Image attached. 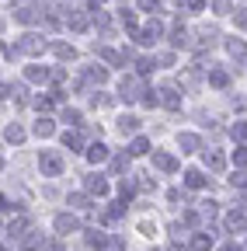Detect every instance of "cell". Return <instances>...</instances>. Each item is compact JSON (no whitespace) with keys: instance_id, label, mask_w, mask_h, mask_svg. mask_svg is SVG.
Returning a JSON list of instances; mask_svg holds the SVG:
<instances>
[{"instance_id":"2","label":"cell","mask_w":247,"mask_h":251,"mask_svg":"<svg viewBox=\"0 0 247 251\" xmlns=\"http://www.w3.org/2000/svg\"><path fill=\"white\" fill-rule=\"evenodd\" d=\"M118 94H122V101H136L139 94H143V84H139V77H136V74L122 77V84H118Z\"/></svg>"},{"instance_id":"18","label":"cell","mask_w":247,"mask_h":251,"mask_svg":"<svg viewBox=\"0 0 247 251\" xmlns=\"http://www.w3.org/2000/svg\"><path fill=\"white\" fill-rule=\"evenodd\" d=\"M226 227H230V230H247L244 213H237V209H233V213H226Z\"/></svg>"},{"instance_id":"42","label":"cell","mask_w":247,"mask_h":251,"mask_svg":"<svg viewBox=\"0 0 247 251\" xmlns=\"http://www.w3.org/2000/svg\"><path fill=\"white\" fill-rule=\"evenodd\" d=\"M212 7H216V14H230V11H233L230 0H212Z\"/></svg>"},{"instance_id":"13","label":"cell","mask_w":247,"mask_h":251,"mask_svg":"<svg viewBox=\"0 0 247 251\" xmlns=\"http://www.w3.org/2000/svg\"><path fill=\"white\" fill-rule=\"evenodd\" d=\"M216 39H220V31H216V28H202L195 46H199V49H212V46H216Z\"/></svg>"},{"instance_id":"15","label":"cell","mask_w":247,"mask_h":251,"mask_svg":"<svg viewBox=\"0 0 247 251\" xmlns=\"http://www.w3.org/2000/svg\"><path fill=\"white\" fill-rule=\"evenodd\" d=\"M184 185H188V188H205L209 178H205L202 171H184Z\"/></svg>"},{"instance_id":"11","label":"cell","mask_w":247,"mask_h":251,"mask_svg":"<svg viewBox=\"0 0 247 251\" xmlns=\"http://www.w3.org/2000/svg\"><path fill=\"white\" fill-rule=\"evenodd\" d=\"M84 185H87V192H94V196H105V192H108V181H105L101 175H87Z\"/></svg>"},{"instance_id":"1","label":"cell","mask_w":247,"mask_h":251,"mask_svg":"<svg viewBox=\"0 0 247 251\" xmlns=\"http://www.w3.org/2000/svg\"><path fill=\"white\" fill-rule=\"evenodd\" d=\"M45 39L42 35H35V31H28V35H21V42H18V52H28V56H39V52H45Z\"/></svg>"},{"instance_id":"23","label":"cell","mask_w":247,"mask_h":251,"mask_svg":"<svg viewBox=\"0 0 247 251\" xmlns=\"http://www.w3.org/2000/svg\"><path fill=\"white\" fill-rule=\"evenodd\" d=\"M118 129H122V133H136V129H139V119H136V115H122V119H118Z\"/></svg>"},{"instance_id":"5","label":"cell","mask_w":247,"mask_h":251,"mask_svg":"<svg viewBox=\"0 0 247 251\" xmlns=\"http://www.w3.org/2000/svg\"><path fill=\"white\" fill-rule=\"evenodd\" d=\"M14 21H21V25H35V21H42V11L32 7V4H21V7L14 11Z\"/></svg>"},{"instance_id":"17","label":"cell","mask_w":247,"mask_h":251,"mask_svg":"<svg viewBox=\"0 0 247 251\" xmlns=\"http://www.w3.org/2000/svg\"><path fill=\"white\" fill-rule=\"evenodd\" d=\"M226 49H230V56H233V59L247 63V46H244L240 39H230V42H226Z\"/></svg>"},{"instance_id":"27","label":"cell","mask_w":247,"mask_h":251,"mask_svg":"<svg viewBox=\"0 0 247 251\" xmlns=\"http://www.w3.org/2000/svg\"><path fill=\"white\" fill-rule=\"evenodd\" d=\"M98 56H101L105 63H112V67H118V63H126V59H122V52H115V49H98Z\"/></svg>"},{"instance_id":"36","label":"cell","mask_w":247,"mask_h":251,"mask_svg":"<svg viewBox=\"0 0 247 251\" xmlns=\"http://www.w3.org/2000/svg\"><path fill=\"white\" fill-rule=\"evenodd\" d=\"M230 136H233V140H247V122H233Z\"/></svg>"},{"instance_id":"44","label":"cell","mask_w":247,"mask_h":251,"mask_svg":"<svg viewBox=\"0 0 247 251\" xmlns=\"http://www.w3.org/2000/svg\"><path fill=\"white\" fill-rule=\"evenodd\" d=\"M136 67H139V74H150V70H153V59H150V56H143Z\"/></svg>"},{"instance_id":"7","label":"cell","mask_w":247,"mask_h":251,"mask_svg":"<svg viewBox=\"0 0 247 251\" xmlns=\"http://www.w3.org/2000/svg\"><path fill=\"white\" fill-rule=\"evenodd\" d=\"M77 227H80V220H77L73 213H59V216H56V230H59V234H73Z\"/></svg>"},{"instance_id":"38","label":"cell","mask_w":247,"mask_h":251,"mask_svg":"<svg viewBox=\"0 0 247 251\" xmlns=\"http://www.w3.org/2000/svg\"><path fill=\"white\" fill-rule=\"evenodd\" d=\"M63 122H70V126H80V112H77V108H67V112H63Z\"/></svg>"},{"instance_id":"24","label":"cell","mask_w":247,"mask_h":251,"mask_svg":"<svg viewBox=\"0 0 247 251\" xmlns=\"http://www.w3.org/2000/svg\"><path fill=\"white\" fill-rule=\"evenodd\" d=\"M171 46H178V49L188 46V31H184L181 25H174V31H171Z\"/></svg>"},{"instance_id":"32","label":"cell","mask_w":247,"mask_h":251,"mask_svg":"<svg viewBox=\"0 0 247 251\" xmlns=\"http://www.w3.org/2000/svg\"><path fill=\"white\" fill-rule=\"evenodd\" d=\"M4 136H7L11 143H21V140H24V129H21V126H7V133H4Z\"/></svg>"},{"instance_id":"26","label":"cell","mask_w":247,"mask_h":251,"mask_svg":"<svg viewBox=\"0 0 247 251\" xmlns=\"http://www.w3.org/2000/svg\"><path fill=\"white\" fill-rule=\"evenodd\" d=\"M52 52H56L59 59H73V56H77V49H73V46H67V42H56V46H52Z\"/></svg>"},{"instance_id":"57","label":"cell","mask_w":247,"mask_h":251,"mask_svg":"<svg viewBox=\"0 0 247 251\" xmlns=\"http://www.w3.org/2000/svg\"><path fill=\"white\" fill-rule=\"evenodd\" d=\"M244 251H247V248H244Z\"/></svg>"},{"instance_id":"48","label":"cell","mask_w":247,"mask_h":251,"mask_svg":"<svg viewBox=\"0 0 247 251\" xmlns=\"http://www.w3.org/2000/svg\"><path fill=\"white\" fill-rule=\"evenodd\" d=\"M237 25H247V7H244V11L237 14Z\"/></svg>"},{"instance_id":"21","label":"cell","mask_w":247,"mask_h":251,"mask_svg":"<svg viewBox=\"0 0 247 251\" xmlns=\"http://www.w3.org/2000/svg\"><path fill=\"white\" fill-rule=\"evenodd\" d=\"M209 84L212 87H226L230 84V74L226 70H209Z\"/></svg>"},{"instance_id":"37","label":"cell","mask_w":247,"mask_h":251,"mask_svg":"<svg viewBox=\"0 0 247 251\" xmlns=\"http://www.w3.org/2000/svg\"><path fill=\"white\" fill-rule=\"evenodd\" d=\"M199 209H202V216H205V220H212L216 213H220V209H216V202H199Z\"/></svg>"},{"instance_id":"6","label":"cell","mask_w":247,"mask_h":251,"mask_svg":"<svg viewBox=\"0 0 247 251\" xmlns=\"http://www.w3.org/2000/svg\"><path fill=\"white\" fill-rule=\"evenodd\" d=\"M160 35H164V25H160V21H150V25L139 31V42H143V46H153Z\"/></svg>"},{"instance_id":"10","label":"cell","mask_w":247,"mask_h":251,"mask_svg":"<svg viewBox=\"0 0 247 251\" xmlns=\"http://www.w3.org/2000/svg\"><path fill=\"white\" fill-rule=\"evenodd\" d=\"M178 147H181V153H195V150L202 147V140H199L195 133H181V136H178Z\"/></svg>"},{"instance_id":"50","label":"cell","mask_w":247,"mask_h":251,"mask_svg":"<svg viewBox=\"0 0 247 251\" xmlns=\"http://www.w3.org/2000/svg\"><path fill=\"white\" fill-rule=\"evenodd\" d=\"M237 206H244V209H247V199H240V202H237Z\"/></svg>"},{"instance_id":"46","label":"cell","mask_w":247,"mask_h":251,"mask_svg":"<svg viewBox=\"0 0 247 251\" xmlns=\"http://www.w3.org/2000/svg\"><path fill=\"white\" fill-rule=\"evenodd\" d=\"M157 63H160V67H171L174 56H171V52H160V56H157Z\"/></svg>"},{"instance_id":"31","label":"cell","mask_w":247,"mask_h":251,"mask_svg":"<svg viewBox=\"0 0 247 251\" xmlns=\"http://www.w3.org/2000/svg\"><path fill=\"white\" fill-rule=\"evenodd\" d=\"M24 227H28V220H24V216H18V220H11V227H7V234H11V237H18V234H21Z\"/></svg>"},{"instance_id":"30","label":"cell","mask_w":247,"mask_h":251,"mask_svg":"<svg viewBox=\"0 0 247 251\" xmlns=\"http://www.w3.org/2000/svg\"><path fill=\"white\" fill-rule=\"evenodd\" d=\"M63 143H67L70 150H80V147H84V140H80V133H70V129L63 133Z\"/></svg>"},{"instance_id":"39","label":"cell","mask_w":247,"mask_h":251,"mask_svg":"<svg viewBox=\"0 0 247 251\" xmlns=\"http://www.w3.org/2000/svg\"><path fill=\"white\" fill-rule=\"evenodd\" d=\"M122 25H126L129 31H136V14L133 11H122Z\"/></svg>"},{"instance_id":"47","label":"cell","mask_w":247,"mask_h":251,"mask_svg":"<svg viewBox=\"0 0 247 251\" xmlns=\"http://www.w3.org/2000/svg\"><path fill=\"white\" fill-rule=\"evenodd\" d=\"M4 209H11V199H7V196H0V213H4Z\"/></svg>"},{"instance_id":"14","label":"cell","mask_w":247,"mask_h":251,"mask_svg":"<svg viewBox=\"0 0 247 251\" xmlns=\"http://www.w3.org/2000/svg\"><path fill=\"white\" fill-rule=\"evenodd\" d=\"M67 25H70L73 31H87V25H90V21H87V14H84V11H70V14H67Z\"/></svg>"},{"instance_id":"34","label":"cell","mask_w":247,"mask_h":251,"mask_svg":"<svg viewBox=\"0 0 247 251\" xmlns=\"http://www.w3.org/2000/svg\"><path fill=\"white\" fill-rule=\"evenodd\" d=\"M70 206H73V209H90V199L77 192V196H70Z\"/></svg>"},{"instance_id":"54","label":"cell","mask_w":247,"mask_h":251,"mask_svg":"<svg viewBox=\"0 0 247 251\" xmlns=\"http://www.w3.org/2000/svg\"><path fill=\"white\" fill-rule=\"evenodd\" d=\"M0 251H7V248H4V244H0Z\"/></svg>"},{"instance_id":"41","label":"cell","mask_w":247,"mask_h":251,"mask_svg":"<svg viewBox=\"0 0 247 251\" xmlns=\"http://www.w3.org/2000/svg\"><path fill=\"white\" fill-rule=\"evenodd\" d=\"M181 7H188V11H202L205 7V0H178Z\"/></svg>"},{"instance_id":"53","label":"cell","mask_w":247,"mask_h":251,"mask_svg":"<svg viewBox=\"0 0 247 251\" xmlns=\"http://www.w3.org/2000/svg\"><path fill=\"white\" fill-rule=\"evenodd\" d=\"M0 31H4V21H0Z\"/></svg>"},{"instance_id":"29","label":"cell","mask_w":247,"mask_h":251,"mask_svg":"<svg viewBox=\"0 0 247 251\" xmlns=\"http://www.w3.org/2000/svg\"><path fill=\"white\" fill-rule=\"evenodd\" d=\"M24 77L39 84V80H45V77H49V70H45V67H28V70H24Z\"/></svg>"},{"instance_id":"52","label":"cell","mask_w":247,"mask_h":251,"mask_svg":"<svg viewBox=\"0 0 247 251\" xmlns=\"http://www.w3.org/2000/svg\"><path fill=\"white\" fill-rule=\"evenodd\" d=\"M171 251H184V248H178V244H174V248H171Z\"/></svg>"},{"instance_id":"16","label":"cell","mask_w":247,"mask_h":251,"mask_svg":"<svg viewBox=\"0 0 247 251\" xmlns=\"http://www.w3.org/2000/svg\"><path fill=\"white\" fill-rule=\"evenodd\" d=\"M205 168H209V171H223V168H226L223 153H216V150H205Z\"/></svg>"},{"instance_id":"9","label":"cell","mask_w":247,"mask_h":251,"mask_svg":"<svg viewBox=\"0 0 247 251\" xmlns=\"http://www.w3.org/2000/svg\"><path fill=\"white\" fill-rule=\"evenodd\" d=\"M153 164H157L160 171H167V175H171V171H178V161H174L171 153H164V150H153Z\"/></svg>"},{"instance_id":"3","label":"cell","mask_w":247,"mask_h":251,"mask_svg":"<svg viewBox=\"0 0 247 251\" xmlns=\"http://www.w3.org/2000/svg\"><path fill=\"white\" fill-rule=\"evenodd\" d=\"M39 164H42V171H45L49 178H56L59 171H63V161H59V153H52V150H45V153L39 157Z\"/></svg>"},{"instance_id":"35","label":"cell","mask_w":247,"mask_h":251,"mask_svg":"<svg viewBox=\"0 0 247 251\" xmlns=\"http://www.w3.org/2000/svg\"><path fill=\"white\" fill-rule=\"evenodd\" d=\"M230 185H233V188H247V171H244V168H240V171H233Z\"/></svg>"},{"instance_id":"49","label":"cell","mask_w":247,"mask_h":251,"mask_svg":"<svg viewBox=\"0 0 247 251\" xmlns=\"http://www.w3.org/2000/svg\"><path fill=\"white\" fill-rule=\"evenodd\" d=\"M223 251H237V248H233V244H226V248H223Z\"/></svg>"},{"instance_id":"40","label":"cell","mask_w":247,"mask_h":251,"mask_svg":"<svg viewBox=\"0 0 247 251\" xmlns=\"http://www.w3.org/2000/svg\"><path fill=\"white\" fill-rule=\"evenodd\" d=\"M233 164H237V168H244V164H247V150H244V147H237V150H233Z\"/></svg>"},{"instance_id":"28","label":"cell","mask_w":247,"mask_h":251,"mask_svg":"<svg viewBox=\"0 0 247 251\" xmlns=\"http://www.w3.org/2000/svg\"><path fill=\"white\" fill-rule=\"evenodd\" d=\"M146 150H150V140H146V136H136V140H133V147H129V153H133V157H139V153H146Z\"/></svg>"},{"instance_id":"4","label":"cell","mask_w":247,"mask_h":251,"mask_svg":"<svg viewBox=\"0 0 247 251\" xmlns=\"http://www.w3.org/2000/svg\"><path fill=\"white\" fill-rule=\"evenodd\" d=\"M157 101H160L164 108H171V112H178V108H181V94H178L174 87H160V91H157Z\"/></svg>"},{"instance_id":"43","label":"cell","mask_w":247,"mask_h":251,"mask_svg":"<svg viewBox=\"0 0 247 251\" xmlns=\"http://www.w3.org/2000/svg\"><path fill=\"white\" fill-rule=\"evenodd\" d=\"M94 25H98L101 31H108V14H105V11H94Z\"/></svg>"},{"instance_id":"25","label":"cell","mask_w":247,"mask_h":251,"mask_svg":"<svg viewBox=\"0 0 247 251\" xmlns=\"http://www.w3.org/2000/svg\"><path fill=\"white\" fill-rule=\"evenodd\" d=\"M52 133H56L52 119H39V122H35V136H52Z\"/></svg>"},{"instance_id":"22","label":"cell","mask_w":247,"mask_h":251,"mask_svg":"<svg viewBox=\"0 0 247 251\" xmlns=\"http://www.w3.org/2000/svg\"><path fill=\"white\" fill-rule=\"evenodd\" d=\"M87 244H90V248H98V251H101V248L108 244V234H101V230H87Z\"/></svg>"},{"instance_id":"19","label":"cell","mask_w":247,"mask_h":251,"mask_svg":"<svg viewBox=\"0 0 247 251\" xmlns=\"http://www.w3.org/2000/svg\"><path fill=\"white\" fill-rule=\"evenodd\" d=\"M212 248V234H195L192 237V251H209Z\"/></svg>"},{"instance_id":"55","label":"cell","mask_w":247,"mask_h":251,"mask_svg":"<svg viewBox=\"0 0 247 251\" xmlns=\"http://www.w3.org/2000/svg\"><path fill=\"white\" fill-rule=\"evenodd\" d=\"M0 168H4V161H0Z\"/></svg>"},{"instance_id":"12","label":"cell","mask_w":247,"mask_h":251,"mask_svg":"<svg viewBox=\"0 0 247 251\" xmlns=\"http://www.w3.org/2000/svg\"><path fill=\"white\" fill-rule=\"evenodd\" d=\"M18 244H21L24 251H35V248H42V244H45V237H42L39 230H28V234H24V237H21Z\"/></svg>"},{"instance_id":"8","label":"cell","mask_w":247,"mask_h":251,"mask_svg":"<svg viewBox=\"0 0 247 251\" xmlns=\"http://www.w3.org/2000/svg\"><path fill=\"white\" fill-rule=\"evenodd\" d=\"M87 161H90V164H105V161H108V147H105L101 140L90 143V147H87Z\"/></svg>"},{"instance_id":"20","label":"cell","mask_w":247,"mask_h":251,"mask_svg":"<svg viewBox=\"0 0 247 251\" xmlns=\"http://www.w3.org/2000/svg\"><path fill=\"white\" fill-rule=\"evenodd\" d=\"M84 80H90V84H105V80H108V70H105V67H90Z\"/></svg>"},{"instance_id":"51","label":"cell","mask_w":247,"mask_h":251,"mask_svg":"<svg viewBox=\"0 0 247 251\" xmlns=\"http://www.w3.org/2000/svg\"><path fill=\"white\" fill-rule=\"evenodd\" d=\"M90 4H94V11H98V4H101V0H90Z\"/></svg>"},{"instance_id":"45","label":"cell","mask_w":247,"mask_h":251,"mask_svg":"<svg viewBox=\"0 0 247 251\" xmlns=\"http://www.w3.org/2000/svg\"><path fill=\"white\" fill-rule=\"evenodd\" d=\"M143 105L153 108V105H157V94H153V91H143Z\"/></svg>"},{"instance_id":"56","label":"cell","mask_w":247,"mask_h":251,"mask_svg":"<svg viewBox=\"0 0 247 251\" xmlns=\"http://www.w3.org/2000/svg\"><path fill=\"white\" fill-rule=\"evenodd\" d=\"M153 4H157V0H153Z\"/></svg>"},{"instance_id":"33","label":"cell","mask_w":247,"mask_h":251,"mask_svg":"<svg viewBox=\"0 0 247 251\" xmlns=\"http://www.w3.org/2000/svg\"><path fill=\"white\" fill-rule=\"evenodd\" d=\"M126 168H129V157H126V153H118V157H112V171H118V175H122Z\"/></svg>"}]
</instances>
